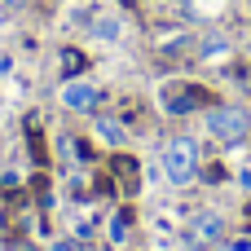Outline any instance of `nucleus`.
I'll return each mask as SVG.
<instances>
[{"label":"nucleus","mask_w":251,"mask_h":251,"mask_svg":"<svg viewBox=\"0 0 251 251\" xmlns=\"http://www.w3.org/2000/svg\"><path fill=\"white\" fill-rule=\"evenodd\" d=\"M163 176L172 181V185H190V181H199V141L194 137H172L168 146H163Z\"/></svg>","instance_id":"nucleus-1"},{"label":"nucleus","mask_w":251,"mask_h":251,"mask_svg":"<svg viewBox=\"0 0 251 251\" xmlns=\"http://www.w3.org/2000/svg\"><path fill=\"white\" fill-rule=\"evenodd\" d=\"M207 132L221 146H238V141H247V132H251V115L243 106H212L207 110Z\"/></svg>","instance_id":"nucleus-2"},{"label":"nucleus","mask_w":251,"mask_h":251,"mask_svg":"<svg viewBox=\"0 0 251 251\" xmlns=\"http://www.w3.org/2000/svg\"><path fill=\"white\" fill-rule=\"evenodd\" d=\"M62 106L66 110H79V115H93L101 106V88L88 84V79H71V84H62Z\"/></svg>","instance_id":"nucleus-3"},{"label":"nucleus","mask_w":251,"mask_h":251,"mask_svg":"<svg viewBox=\"0 0 251 251\" xmlns=\"http://www.w3.org/2000/svg\"><path fill=\"white\" fill-rule=\"evenodd\" d=\"M225 238V221H221V212H199L194 221H190V243H199V247H216Z\"/></svg>","instance_id":"nucleus-4"},{"label":"nucleus","mask_w":251,"mask_h":251,"mask_svg":"<svg viewBox=\"0 0 251 251\" xmlns=\"http://www.w3.org/2000/svg\"><path fill=\"white\" fill-rule=\"evenodd\" d=\"M199 97H203L199 88H168V93H163V106H168L172 115H190V110L199 106Z\"/></svg>","instance_id":"nucleus-5"},{"label":"nucleus","mask_w":251,"mask_h":251,"mask_svg":"<svg viewBox=\"0 0 251 251\" xmlns=\"http://www.w3.org/2000/svg\"><path fill=\"white\" fill-rule=\"evenodd\" d=\"M88 22H93V35H101V40H115L119 35V18H110V13H93Z\"/></svg>","instance_id":"nucleus-6"},{"label":"nucleus","mask_w":251,"mask_h":251,"mask_svg":"<svg viewBox=\"0 0 251 251\" xmlns=\"http://www.w3.org/2000/svg\"><path fill=\"white\" fill-rule=\"evenodd\" d=\"M97 132H101V141H110V146L124 141V128H119L115 119H97Z\"/></svg>","instance_id":"nucleus-7"}]
</instances>
